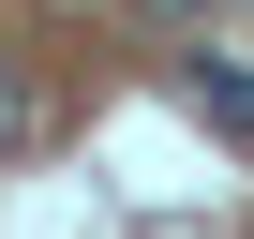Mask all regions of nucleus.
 Wrapping results in <instances>:
<instances>
[{
  "instance_id": "3",
  "label": "nucleus",
  "mask_w": 254,
  "mask_h": 239,
  "mask_svg": "<svg viewBox=\"0 0 254 239\" xmlns=\"http://www.w3.org/2000/svg\"><path fill=\"white\" fill-rule=\"evenodd\" d=\"M165 15H224V0H165Z\"/></svg>"
},
{
  "instance_id": "2",
  "label": "nucleus",
  "mask_w": 254,
  "mask_h": 239,
  "mask_svg": "<svg viewBox=\"0 0 254 239\" xmlns=\"http://www.w3.org/2000/svg\"><path fill=\"white\" fill-rule=\"evenodd\" d=\"M30 120H45V105H30V75L0 60V150H30Z\"/></svg>"
},
{
  "instance_id": "1",
  "label": "nucleus",
  "mask_w": 254,
  "mask_h": 239,
  "mask_svg": "<svg viewBox=\"0 0 254 239\" xmlns=\"http://www.w3.org/2000/svg\"><path fill=\"white\" fill-rule=\"evenodd\" d=\"M180 105L209 120L224 150H254V60H239V45H194V60H180Z\"/></svg>"
}]
</instances>
